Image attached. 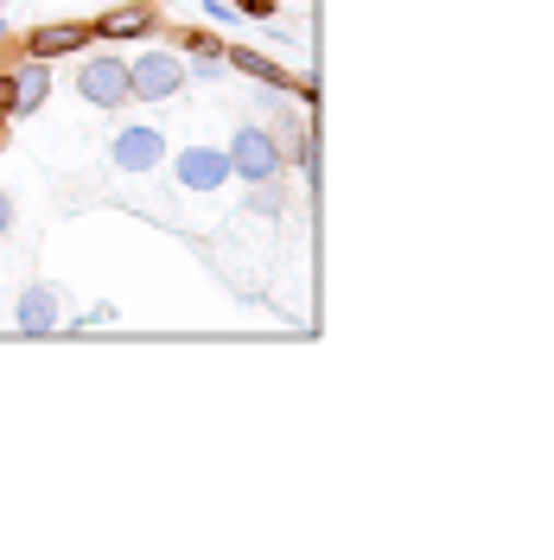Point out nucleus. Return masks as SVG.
<instances>
[{"label": "nucleus", "instance_id": "obj_1", "mask_svg": "<svg viewBox=\"0 0 554 560\" xmlns=\"http://www.w3.org/2000/svg\"><path fill=\"white\" fill-rule=\"evenodd\" d=\"M45 96H51V65L45 58H7L0 65V128L7 121H26V115H38L45 108Z\"/></svg>", "mask_w": 554, "mask_h": 560}, {"label": "nucleus", "instance_id": "obj_2", "mask_svg": "<svg viewBox=\"0 0 554 560\" xmlns=\"http://www.w3.org/2000/svg\"><path fill=\"white\" fill-rule=\"evenodd\" d=\"M230 178H243V185H262V178H280L287 166V147H280L275 128H262V121H243L236 135H230Z\"/></svg>", "mask_w": 554, "mask_h": 560}, {"label": "nucleus", "instance_id": "obj_3", "mask_svg": "<svg viewBox=\"0 0 554 560\" xmlns=\"http://www.w3.org/2000/svg\"><path fill=\"white\" fill-rule=\"evenodd\" d=\"M185 90V58H173V45H147L140 58H128V103H173Z\"/></svg>", "mask_w": 554, "mask_h": 560}, {"label": "nucleus", "instance_id": "obj_4", "mask_svg": "<svg viewBox=\"0 0 554 560\" xmlns=\"http://www.w3.org/2000/svg\"><path fill=\"white\" fill-rule=\"evenodd\" d=\"M166 160H173V185L192 191V198H210V191L230 185V153L210 147V140H192V147H178V153H166Z\"/></svg>", "mask_w": 554, "mask_h": 560}, {"label": "nucleus", "instance_id": "obj_5", "mask_svg": "<svg viewBox=\"0 0 554 560\" xmlns=\"http://www.w3.org/2000/svg\"><path fill=\"white\" fill-rule=\"evenodd\" d=\"M108 160H115V173H128V178L160 173L166 166V135L153 121H122L115 140H108Z\"/></svg>", "mask_w": 554, "mask_h": 560}, {"label": "nucleus", "instance_id": "obj_6", "mask_svg": "<svg viewBox=\"0 0 554 560\" xmlns=\"http://www.w3.org/2000/svg\"><path fill=\"white\" fill-rule=\"evenodd\" d=\"M96 45V33H90V20H45V26H33L26 38H13V51L20 58H77V51H90Z\"/></svg>", "mask_w": 554, "mask_h": 560}, {"label": "nucleus", "instance_id": "obj_7", "mask_svg": "<svg viewBox=\"0 0 554 560\" xmlns=\"http://www.w3.org/2000/svg\"><path fill=\"white\" fill-rule=\"evenodd\" d=\"M77 96L90 108H122L128 103V58H83L77 65Z\"/></svg>", "mask_w": 554, "mask_h": 560}, {"label": "nucleus", "instance_id": "obj_8", "mask_svg": "<svg viewBox=\"0 0 554 560\" xmlns=\"http://www.w3.org/2000/svg\"><path fill=\"white\" fill-rule=\"evenodd\" d=\"M223 65L243 70V77H255V83H268V90H293L300 103H312V77H293V70L280 65V58L255 51V45H223Z\"/></svg>", "mask_w": 554, "mask_h": 560}, {"label": "nucleus", "instance_id": "obj_9", "mask_svg": "<svg viewBox=\"0 0 554 560\" xmlns=\"http://www.w3.org/2000/svg\"><path fill=\"white\" fill-rule=\"evenodd\" d=\"M90 33L108 38V45H135V38H153L160 33V7L153 0H128V7H103L90 20Z\"/></svg>", "mask_w": 554, "mask_h": 560}, {"label": "nucleus", "instance_id": "obj_10", "mask_svg": "<svg viewBox=\"0 0 554 560\" xmlns=\"http://www.w3.org/2000/svg\"><path fill=\"white\" fill-rule=\"evenodd\" d=\"M13 325H20L26 338H45V331H58V325H65V293H58L51 280H33V287H20V300H13Z\"/></svg>", "mask_w": 554, "mask_h": 560}, {"label": "nucleus", "instance_id": "obj_11", "mask_svg": "<svg viewBox=\"0 0 554 560\" xmlns=\"http://www.w3.org/2000/svg\"><path fill=\"white\" fill-rule=\"evenodd\" d=\"M243 210H249V217H268V223H275L280 210H287V191H280V178H262V185H249Z\"/></svg>", "mask_w": 554, "mask_h": 560}, {"label": "nucleus", "instance_id": "obj_12", "mask_svg": "<svg viewBox=\"0 0 554 560\" xmlns=\"http://www.w3.org/2000/svg\"><path fill=\"white\" fill-rule=\"evenodd\" d=\"M185 77H198V83H223V77H230V65H223V45H210V51H192Z\"/></svg>", "mask_w": 554, "mask_h": 560}, {"label": "nucleus", "instance_id": "obj_13", "mask_svg": "<svg viewBox=\"0 0 554 560\" xmlns=\"http://www.w3.org/2000/svg\"><path fill=\"white\" fill-rule=\"evenodd\" d=\"M243 20H262V26H275V13H280V0H230Z\"/></svg>", "mask_w": 554, "mask_h": 560}, {"label": "nucleus", "instance_id": "obj_14", "mask_svg": "<svg viewBox=\"0 0 554 560\" xmlns=\"http://www.w3.org/2000/svg\"><path fill=\"white\" fill-rule=\"evenodd\" d=\"M7 230H13V198L0 191V236H7Z\"/></svg>", "mask_w": 554, "mask_h": 560}, {"label": "nucleus", "instance_id": "obj_15", "mask_svg": "<svg viewBox=\"0 0 554 560\" xmlns=\"http://www.w3.org/2000/svg\"><path fill=\"white\" fill-rule=\"evenodd\" d=\"M0 58H13V33H7V20H0Z\"/></svg>", "mask_w": 554, "mask_h": 560}]
</instances>
